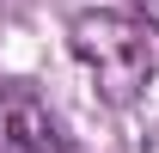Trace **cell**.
I'll return each instance as SVG.
<instances>
[{
	"label": "cell",
	"instance_id": "cell-1",
	"mask_svg": "<svg viewBox=\"0 0 159 153\" xmlns=\"http://www.w3.org/2000/svg\"><path fill=\"white\" fill-rule=\"evenodd\" d=\"M67 49H74V61L86 67V80L104 104H135L159 67L147 19H129V12H110V6L80 12L67 25Z\"/></svg>",
	"mask_w": 159,
	"mask_h": 153
},
{
	"label": "cell",
	"instance_id": "cell-2",
	"mask_svg": "<svg viewBox=\"0 0 159 153\" xmlns=\"http://www.w3.org/2000/svg\"><path fill=\"white\" fill-rule=\"evenodd\" d=\"M0 153H67L31 86H0Z\"/></svg>",
	"mask_w": 159,
	"mask_h": 153
},
{
	"label": "cell",
	"instance_id": "cell-3",
	"mask_svg": "<svg viewBox=\"0 0 159 153\" xmlns=\"http://www.w3.org/2000/svg\"><path fill=\"white\" fill-rule=\"evenodd\" d=\"M141 12H147V25L159 31V0H141Z\"/></svg>",
	"mask_w": 159,
	"mask_h": 153
}]
</instances>
